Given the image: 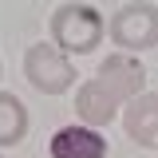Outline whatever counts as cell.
<instances>
[{"mask_svg":"<svg viewBox=\"0 0 158 158\" xmlns=\"http://www.w3.org/2000/svg\"><path fill=\"white\" fill-rule=\"evenodd\" d=\"M118 111H123V103H118L103 83H99L95 75L87 79V83H79V91H75V115L83 127H107V123H115Z\"/></svg>","mask_w":158,"mask_h":158,"instance_id":"obj_6","label":"cell"},{"mask_svg":"<svg viewBox=\"0 0 158 158\" xmlns=\"http://www.w3.org/2000/svg\"><path fill=\"white\" fill-rule=\"evenodd\" d=\"M118 123L135 146L158 150V91H142V95L127 99L118 111Z\"/></svg>","mask_w":158,"mask_h":158,"instance_id":"obj_5","label":"cell"},{"mask_svg":"<svg viewBox=\"0 0 158 158\" xmlns=\"http://www.w3.org/2000/svg\"><path fill=\"white\" fill-rule=\"evenodd\" d=\"M48 32H52V44L63 56H91L99 44L107 40V20H103V12L95 4L67 0V4H59L52 12Z\"/></svg>","mask_w":158,"mask_h":158,"instance_id":"obj_1","label":"cell"},{"mask_svg":"<svg viewBox=\"0 0 158 158\" xmlns=\"http://www.w3.org/2000/svg\"><path fill=\"white\" fill-rule=\"evenodd\" d=\"M107 36H111V44L118 52H131V56H142V52L158 48V4L127 0L118 12H111Z\"/></svg>","mask_w":158,"mask_h":158,"instance_id":"obj_2","label":"cell"},{"mask_svg":"<svg viewBox=\"0 0 158 158\" xmlns=\"http://www.w3.org/2000/svg\"><path fill=\"white\" fill-rule=\"evenodd\" d=\"M0 75H4V63H0Z\"/></svg>","mask_w":158,"mask_h":158,"instance_id":"obj_9","label":"cell"},{"mask_svg":"<svg viewBox=\"0 0 158 158\" xmlns=\"http://www.w3.org/2000/svg\"><path fill=\"white\" fill-rule=\"evenodd\" d=\"M52 158H107V142L95 127H63L52 135Z\"/></svg>","mask_w":158,"mask_h":158,"instance_id":"obj_7","label":"cell"},{"mask_svg":"<svg viewBox=\"0 0 158 158\" xmlns=\"http://www.w3.org/2000/svg\"><path fill=\"white\" fill-rule=\"evenodd\" d=\"M0 158H8V154H4V150H0Z\"/></svg>","mask_w":158,"mask_h":158,"instance_id":"obj_10","label":"cell"},{"mask_svg":"<svg viewBox=\"0 0 158 158\" xmlns=\"http://www.w3.org/2000/svg\"><path fill=\"white\" fill-rule=\"evenodd\" d=\"M28 107H24V99L12 95V91H0V150H8V146H20L24 138H28Z\"/></svg>","mask_w":158,"mask_h":158,"instance_id":"obj_8","label":"cell"},{"mask_svg":"<svg viewBox=\"0 0 158 158\" xmlns=\"http://www.w3.org/2000/svg\"><path fill=\"white\" fill-rule=\"evenodd\" d=\"M24 79L36 87L40 95H63V91L75 87L79 71L71 63V56H63L56 44L40 40V44H32L24 52Z\"/></svg>","mask_w":158,"mask_h":158,"instance_id":"obj_3","label":"cell"},{"mask_svg":"<svg viewBox=\"0 0 158 158\" xmlns=\"http://www.w3.org/2000/svg\"><path fill=\"white\" fill-rule=\"evenodd\" d=\"M95 79L118 99V103H127V99H135L146 91V67H142V59L131 56V52H111V56L99 63Z\"/></svg>","mask_w":158,"mask_h":158,"instance_id":"obj_4","label":"cell"}]
</instances>
